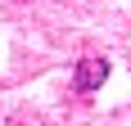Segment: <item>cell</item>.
<instances>
[{
    "mask_svg": "<svg viewBox=\"0 0 131 126\" xmlns=\"http://www.w3.org/2000/svg\"><path fill=\"white\" fill-rule=\"evenodd\" d=\"M104 81H108V59H95V54L77 59V72H72V90L77 95H95Z\"/></svg>",
    "mask_w": 131,
    "mask_h": 126,
    "instance_id": "cell-1",
    "label": "cell"
}]
</instances>
